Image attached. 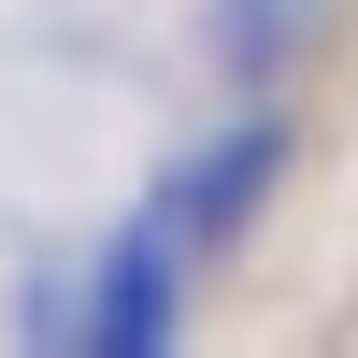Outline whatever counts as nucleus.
Returning <instances> with one entry per match:
<instances>
[{
	"mask_svg": "<svg viewBox=\"0 0 358 358\" xmlns=\"http://www.w3.org/2000/svg\"><path fill=\"white\" fill-rule=\"evenodd\" d=\"M273 158H287V143H273V115H244V129H215L201 158H172V172H158V201L187 215V244H201V258H215L229 229L258 215V187H273Z\"/></svg>",
	"mask_w": 358,
	"mask_h": 358,
	"instance_id": "f03ea898",
	"label": "nucleus"
},
{
	"mask_svg": "<svg viewBox=\"0 0 358 358\" xmlns=\"http://www.w3.org/2000/svg\"><path fill=\"white\" fill-rule=\"evenodd\" d=\"M187 273H201L187 215H172V201H143V215L101 244V273L72 287V344H101V358H158L172 330H187Z\"/></svg>",
	"mask_w": 358,
	"mask_h": 358,
	"instance_id": "f257e3e1",
	"label": "nucleus"
}]
</instances>
